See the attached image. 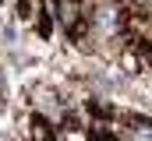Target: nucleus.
I'll use <instances>...</instances> for the list:
<instances>
[{
	"label": "nucleus",
	"mask_w": 152,
	"mask_h": 141,
	"mask_svg": "<svg viewBox=\"0 0 152 141\" xmlns=\"http://www.w3.org/2000/svg\"><path fill=\"white\" fill-rule=\"evenodd\" d=\"M21 134H25V141H57L60 127L50 116H42L39 109H32L28 116H21Z\"/></svg>",
	"instance_id": "1"
},
{
	"label": "nucleus",
	"mask_w": 152,
	"mask_h": 141,
	"mask_svg": "<svg viewBox=\"0 0 152 141\" xmlns=\"http://www.w3.org/2000/svg\"><path fill=\"white\" fill-rule=\"evenodd\" d=\"M50 7H53V18L64 32H75L81 21H88V11L81 0H50Z\"/></svg>",
	"instance_id": "2"
},
{
	"label": "nucleus",
	"mask_w": 152,
	"mask_h": 141,
	"mask_svg": "<svg viewBox=\"0 0 152 141\" xmlns=\"http://www.w3.org/2000/svg\"><path fill=\"white\" fill-rule=\"evenodd\" d=\"M53 28H57L53 7H50V4H39V7H36V32L42 35V39H50V35H53Z\"/></svg>",
	"instance_id": "3"
}]
</instances>
